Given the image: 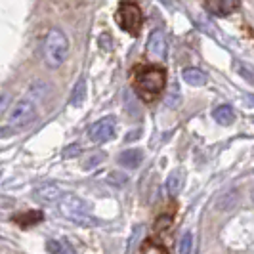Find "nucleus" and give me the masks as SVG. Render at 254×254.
Masks as SVG:
<instances>
[{"mask_svg":"<svg viewBox=\"0 0 254 254\" xmlns=\"http://www.w3.org/2000/svg\"><path fill=\"white\" fill-rule=\"evenodd\" d=\"M132 84L143 102H153L165 90L166 71L159 65H136L132 69Z\"/></svg>","mask_w":254,"mask_h":254,"instance_id":"1","label":"nucleus"},{"mask_svg":"<svg viewBox=\"0 0 254 254\" xmlns=\"http://www.w3.org/2000/svg\"><path fill=\"white\" fill-rule=\"evenodd\" d=\"M69 54V40L62 29H50L44 38V62L50 69L62 67Z\"/></svg>","mask_w":254,"mask_h":254,"instance_id":"2","label":"nucleus"},{"mask_svg":"<svg viewBox=\"0 0 254 254\" xmlns=\"http://www.w3.org/2000/svg\"><path fill=\"white\" fill-rule=\"evenodd\" d=\"M60 208L69 220H73L78 226H98L100 222L90 214V204L84 203L80 197H76L73 193L62 195L60 199Z\"/></svg>","mask_w":254,"mask_h":254,"instance_id":"3","label":"nucleus"},{"mask_svg":"<svg viewBox=\"0 0 254 254\" xmlns=\"http://www.w3.org/2000/svg\"><path fill=\"white\" fill-rule=\"evenodd\" d=\"M117 23L121 25L123 31H127L130 35H140L141 31V23H143V15H141V10L132 4V2H123L117 10Z\"/></svg>","mask_w":254,"mask_h":254,"instance_id":"4","label":"nucleus"},{"mask_svg":"<svg viewBox=\"0 0 254 254\" xmlns=\"http://www.w3.org/2000/svg\"><path fill=\"white\" fill-rule=\"evenodd\" d=\"M37 119V105L29 98H21L19 102H15L8 113V125L12 128H21L33 123Z\"/></svg>","mask_w":254,"mask_h":254,"instance_id":"5","label":"nucleus"},{"mask_svg":"<svg viewBox=\"0 0 254 254\" xmlns=\"http://www.w3.org/2000/svg\"><path fill=\"white\" fill-rule=\"evenodd\" d=\"M115 134H117V119H115L113 115H107V117L100 119L88 130L90 140L94 141V143H105V141L113 140Z\"/></svg>","mask_w":254,"mask_h":254,"instance_id":"6","label":"nucleus"},{"mask_svg":"<svg viewBox=\"0 0 254 254\" xmlns=\"http://www.w3.org/2000/svg\"><path fill=\"white\" fill-rule=\"evenodd\" d=\"M145 50H147V58L151 62H161L166 58V37L161 29H155L149 35Z\"/></svg>","mask_w":254,"mask_h":254,"instance_id":"7","label":"nucleus"},{"mask_svg":"<svg viewBox=\"0 0 254 254\" xmlns=\"http://www.w3.org/2000/svg\"><path fill=\"white\" fill-rule=\"evenodd\" d=\"M204 6L210 13L226 17L239 8V0H204Z\"/></svg>","mask_w":254,"mask_h":254,"instance_id":"8","label":"nucleus"},{"mask_svg":"<svg viewBox=\"0 0 254 254\" xmlns=\"http://www.w3.org/2000/svg\"><path fill=\"white\" fill-rule=\"evenodd\" d=\"M37 199L40 203H56V201H60L62 199V195H64V191L60 190L58 186H54V184H46V186H42V188H38L37 191Z\"/></svg>","mask_w":254,"mask_h":254,"instance_id":"9","label":"nucleus"},{"mask_svg":"<svg viewBox=\"0 0 254 254\" xmlns=\"http://www.w3.org/2000/svg\"><path fill=\"white\" fill-rule=\"evenodd\" d=\"M143 161V151L141 149H127L119 155V165L125 168H138Z\"/></svg>","mask_w":254,"mask_h":254,"instance_id":"10","label":"nucleus"},{"mask_svg":"<svg viewBox=\"0 0 254 254\" xmlns=\"http://www.w3.org/2000/svg\"><path fill=\"white\" fill-rule=\"evenodd\" d=\"M40 220H44L42 210H29V212H19L13 216V222L19 224L21 228H31V226H37L40 224Z\"/></svg>","mask_w":254,"mask_h":254,"instance_id":"11","label":"nucleus"},{"mask_svg":"<svg viewBox=\"0 0 254 254\" xmlns=\"http://www.w3.org/2000/svg\"><path fill=\"white\" fill-rule=\"evenodd\" d=\"M182 188H184V172L180 168H176L166 178V191H168L170 197H176L180 191H182Z\"/></svg>","mask_w":254,"mask_h":254,"instance_id":"12","label":"nucleus"},{"mask_svg":"<svg viewBox=\"0 0 254 254\" xmlns=\"http://www.w3.org/2000/svg\"><path fill=\"white\" fill-rule=\"evenodd\" d=\"M182 78H184L190 86H204L206 80H208L206 75H204L201 69H197V67H188V69H184Z\"/></svg>","mask_w":254,"mask_h":254,"instance_id":"13","label":"nucleus"},{"mask_svg":"<svg viewBox=\"0 0 254 254\" xmlns=\"http://www.w3.org/2000/svg\"><path fill=\"white\" fill-rule=\"evenodd\" d=\"M212 117H214V121L218 125H224V127H229L235 121V113H233V109L229 105H218Z\"/></svg>","mask_w":254,"mask_h":254,"instance_id":"14","label":"nucleus"},{"mask_svg":"<svg viewBox=\"0 0 254 254\" xmlns=\"http://www.w3.org/2000/svg\"><path fill=\"white\" fill-rule=\"evenodd\" d=\"M84 98H86V80H84V78H78V82L73 86L69 103H71L73 107H80L82 102H84Z\"/></svg>","mask_w":254,"mask_h":254,"instance_id":"15","label":"nucleus"},{"mask_svg":"<svg viewBox=\"0 0 254 254\" xmlns=\"http://www.w3.org/2000/svg\"><path fill=\"white\" fill-rule=\"evenodd\" d=\"M180 103H182V94H180L178 84H172L165 96V105L168 109H176Z\"/></svg>","mask_w":254,"mask_h":254,"instance_id":"16","label":"nucleus"},{"mask_svg":"<svg viewBox=\"0 0 254 254\" xmlns=\"http://www.w3.org/2000/svg\"><path fill=\"white\" fill-rule=\"evenodd\" d=\"M140 254H168V251H166L161 243L153 241V239H147V241L141 245Z\"/></svg>","mask_w":254,"mask_h":254,"instance_id":"17","label":"nucleus"},{"mask_svg":"<svg viewBox=\"0 0 254 254\" xmlns=\"http://www.w3.org/2000/svg\"><path fill=\"white\" fill-rule=\"evenodd\" d=\"M46 94H48V84L46 82H33V86L29 88V98L31 96H35L37 100H44L46 98Z\"/></svg>","mask_w":254,"mask_h":254,"instance_id":"18","label":"nucleus"},{"mask_svg":"<svg viewBox=\"0 0 254 254\" xmlns=\"http://www.w3.org/2000/svg\"><path fill=\"white\" fill-rule=\"evenodd\" d=\"M191 249H193V233L191 231H186L180 239L178 245V253L180 254H191Z\"/></svg>","mask_w":254,"mask_h":254,"instance_id":"19","label":"nucleus"},{"mask_svg":"<svg viewBox=\"0 0 254 254\" xmlns=\"http://www.w3.org/2000/svg\"><path fill=\"white\" fill-rule=\"evenodd\" d=\"M103 159H105V155H103V153H100V151L92 153V155L86 157V161H84L82 168H84V170H92V168H96L100 163H103Z\"/></svg>","mask_w":254,"mask_h":254,"instance_id":"20","label":"nucleus"},{"mask_svg":"<svg viewBox=\"0 0 254 254\" xmlns=\"http://www.w3.org/2000/svg\"><path fill=\"white\" fill-rule=\"evenodd\" d=\"M107 184H111L115 188H123V186L128 184V176L123 174V172H111V174L107 176Z\"/></svg>","mask_w":254,"mask_h":254,"instance_id":"21","label":"nucleus"},{"mask_svg":"<svg viewBox=\"0 0 254 254\" xmlns=\"http://www.w3.org/2000/svg\"><path fill=\"white\" fill-rule=\"evenodd\" d=\"M46 249H48V253L50 254H65L64 245H62L60 241H56V239H52V241L46 243Z\"/></svg>","mask_w":254,"mask_h":254,"instance_id":"22","label":"nucleus"},{"mask_svg":"<svg viewBox=\"0 0 254 254\" xmlns=\"http://www.w3.org/2000/svg\"><path fill=\"white\" fill-rule=\"evenodd\" d=\"M170 224H172V216L157 218V222H155V231H163V228L168 229L170 228Z\"/></svg>","mask_w":254,"mask_h":254,"instance_id":"23","label":"nucleus"},{"mask_svg":"<svg viewBox=\"0 0 254 254\" xmlns=\"http://www.w3.org/2000/svg\"><path fill=\"white\" fill-rule=\"evenodd\" d=\"M10 102H12V96L10 94H0V115H4V111L8 109Z\"/></svg>","mask_w":254,"mask_h":254,"instance_id":"24","label":"nucleus"},{"mask_svg":"<svg viewBox=\"0 0 254 254\" xmlns=\"http://www.w3.org/2000/svg\"><path fill=\"white\" fill-rule=\"evenodd\" d=\"M78 153H80V145H76V143H75V145H69V147L65 149L64 157H76Z\"/></svg>","mask_w":254,"mask_h":254,"instance_id":"25","label":"nucleus"},{"mask_svg":"<svg viewBox=\"0 0 254 254\" xmlns=\"http://www.w3.org/2000/svg\"><path fill=\"white\" fill-rule=\"evenodd\" d=\"M140 136H141V130H140V128H136V130H130V134H127V141L138 140Z\"/></svg>","mask_w":254,"mask_h":254,"instance_id":"26","label":"nucleus"}]
</instances>
